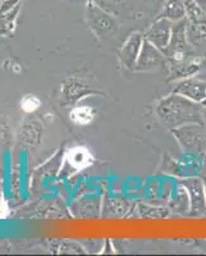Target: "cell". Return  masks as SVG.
Returning a JSON list of instances; mask_svg holds the SVG:
<instances>
[{"instance_id":"obj_23","label":"cell","mask_w":206,"mask_h":256,"mask_svg":"<svg viewBox=\"0 0 206 256\" xmlns=\"http://www.w3.org/2000/svg\"><path fill=\"white\" fill-rule=\"evenodd\" d=\"M198 3L200 4V6L202 8V10L205 12V14H206V0H198Z\"/></svg>"},{"instance_id":"obj_18","label":"cell","mask_w":206,"mask_h":256,"mask_svg":"<svg viewBox=\"0 0 206 256\" xmlns=\"http://www.w3.org/2000/svg\"><path fill=\"white\" fill-rule=\"evenodd\" d=\"M184 10L187 20H196L205 17V12L198 3V0H184Z\"/></svg>"},{"instance_id":"obj_10","label":"cell","mask_w":206,"mask_h":256,"mask_svg":"<svg viewBox=\"0 0 206 256\" xmlns=\"http://www.w3.org/2000/svg\"><path fill=\"white\" fill-rule=\"evenodd\" d=\"M144 34L142 32H132L131 35L128 36L127 40L123 42L122 48L119 50V59L123 67L130 70H134V66L137 63L141 48L144 44Z\"/></svg>"},{"instance_id":"obj_9","label":"cell","mask_w":206,"mask_h":256,"mask_svg":"<svg viewBox=\"0 0 206 256\" xmlns=\"http://www.w3.org/2000/svg\"><path fill=\"white\" fill-rule=\"evenodd\" d=\"M172 92L180 94L198 104H206V82L194 76L176 81Z\"/></svg>"},{"instance_id":"obj_7","label":"cell","mask_w":206,"mask_h":256,"mask_svg":"<svg viewBox=\"0 0 206 256\" xmlns=\"http://www.w3.org/2000/svg\"><path fill=\"white\" fill-rule=\"evenodd\" d=\"M166 64H168V58L166 54L148 40H144L141 52H140L134 70V72H151V70H158L162 67H166Z\"/></svg>"},{"instance_id":"obj_13","label":"cell","mask_w":206,"mask_h":256,"mask_svg":"<svg viewBox=\"0 0 206 256\" xmlns=\"http://www.w3.org/2000/svg\"><path fill=\"white\" fill-rule=\"evenodd\" d=\"M186 36L191 46L206 44V18L202 17L196 20H187Z\"/></svg>"},{"instance_id":"obj_2","label":"cell","mask_w":206,"mask_h":256,"mask_svg":"<svg viewBox=\"0 0 206 256\" xmlns=\"http://www.w3.org/2000/svg\"><path fill=\"white\" fill-rule=\"evenodd\" d=\"M172 134L180 146L182 152H196L204 155L206 152V126L205 123H191L172 128Z\"/></svg>"},{"instance_id":"obj_16","label":"cell","mask_w":206,"mask_h":256,"mask_svg":"<svg viewBox=\"0 0 206 256\" xmlns=\"http://www.w3.org/2000/svg\"><path fill=\"white\" fill-rule=\"evenodd\" d=\"M77 212H80V216L84 218H96L100 216V212H102V200L99 196H88L82 198Z\"/></svg>"},{"instance_id":"obj_25","label":"cell","mask_w":206,"mask_h":256,"mask_svg":"<svg viewBox=\"0 0 206 256\" xmlns=\"http://www.w3.org/2000/svg\"><path fill=\"white\" fill-rule=\"evenodd\" d=\"M201 178H202V182H204V187H205V195H206V174L201 176Z\"/></svg>"},{"instance_id":"obj_21","label":"cell","mask_w":206,"mask_h":256,"mask_svg":"<svg viewBox=\"0 0 206 256\" xmlns=\"http://www.w3.org/2000/svg\"><path fill=\"white\" fill-rule=\"evenodd\" d=\"M38 105H40V100L36 98V96H26L22 102H20V106L24 109V112H34L38 108Z\"/></svg>"},{"instance_id":"obj_15","label":"cell","mask_w":206,"mask_h":256,"mask_svg":"<svg viewBox=\"0 0 206 256\" xmlns=\"http://www.w3.org/2000/svg\"><path fill=\"white\" fill-rule=\"evenodd\" d=\"M131 204L127 198H110L104 201L102 206V216L106 218H119L124 216L130 212Z\"/></svg>"},{"instance_id":"obj_11","label":"cell","mask_w":206,"mask_h":256,"mask_svg":"<svg viewBox=\"0 0 206 256\" xmlns=\"http://www.w3.org/2000/svg\"><path fill=\"white\" fill-rule=\"evenodd\" d=\"M166 67L169 68V80L170 81H178V80L187 78V77L194 76L201 70L200 62L194 58L187 59V60H168Z\"/></svg>"},{"instance_id":"obj_5","label":"cell","mask_w":206,"mask_h":256,"mask_svg":"<svg viewBox=\"0 0 206 256\" xmlns=\"http://www.w3.org/2000/svg\"><path fill=\"white\" fill-rule=\"evenodd\" d=\"M88 22L98 36H113L118 31V22L110 12L98 4H91L88 9Z\"/></svg>"},{"instance_id":"obj_8","label":"cell","mask_w":206,"mask_h":256,"mask_svg":"<svg viewBox=\"0 0 206 256\" xmlns=\"http://www.w3.org/2000/svg\"><path fill=\"white\" fill-rule=\"evenodd\" d=\"M173 24L174 22L166 18H156L152 24L144 32V38L166 54L170 42Z\"/></svg>"},{"instance_id":"obj_6","label":"cell","mask_w":206,"mask_h":256,"mask_svg":"<svg viewBox=\"0 0 206 256\" xmlns=\"http://www.w3.org/2000/svg\"><path fill=\"white\" fill-rule=\"evenodd\" d=\"M169 170L178 178L200 177L204 173V155L182 152Z\"/></svg>"},{"instance_id":"obj_22","label":"cell","mask_w":206,"mask_h":256,"mask_svg":"<svg viewBox=\"0 0 206 256\" xmlns=\"http://www.w3.org/2000/svg\"><path fill=\"white\" fill-rule=\"evenodd\" d=\"M84 152H73V155L70 158V163L73 164V166H82V164H84V159L82 160V158H84Z\"/></svg>"},{"instance_id":"obj_20","label":"cell","mask_w":206,"mask_h":256,"mask_svg":"<svg viewBox=\"0 0 206 256\" xmlns=\"http://www.w3.org/2000/svg\"><path fill=\"white\" fill-rule=\"evenodd\" d=\"M70 118H72V120H74V122L84 124V123H88L92 120L94 113L90 109V106H80V108L74 109V110L72 112Z\"/></svg>"},{"instance_id":"obj_1","label":"cell","mask_w":206,"mask_h":256,"mask_svg":"<svg viewBox=\"0 0 206 256\" xmlns=\"http://www.w3.org/2000/svg\"><path fill=\"white\" fill-rule=\"evenodd\" d=\"M156 114L169 130L191 123H205L202 104L174 92H170L158 102Z\"/></svg>"},{"instance_id":"obj_26","label":"cell","mask_w":206,"mask_h":256,"mask_svg":"<svg viewBox=\"0 0 206 256\" xmlns=\"http://www.w3.org/2000/svg\"><path fill=\"white\" fill-rule=\"evenodd\" d=\"M205 120H206V109H205Z\"/></svg>"},{"instance_id":"obj_4","label":"cell","mask_w":206,"mask_h":256,"mask_svg":"<svg viewBox=\"0 0 206 256\" xmlns=\"http://www.w3.org/2000/svg\"><path fill=\"white\" fill-rule=\"evenodd\" d=\"M178 184L187 191L190 198V216H202L206 212V195L202 178H180Z\"/></svg>"},{"instance_id":"obj_24","label":"cell","mask_w":206,"mask_h":256,"mask_svg":"<svg viewBox=\"0 0 206 256\" xmlns=\"http://www.w3.org/2000/svg\"><path fill=\"white\" fill-rule=\"evenodd\" d=\"M204 173L206 174V152L204 154Z\"/></svg>"},{"instance_id":"obj_17","label":"cell","mask_w":206,"mask_h":256,"mask_svg":"<svg viewBox=\"0 0 206 256\" xmlns=\"http://www.w3.org/2000/svg\"><path fill=\"white\" fill-rule=\"evenodd\" d=\"M169 210L176 212L177 214L182 216H188L190 212V198L187 195V191L180 184V188L176 192L174 200L170 201L169 204Z\"/></svg>"},{"instance_id":"obj_12","label":"cell","mask_w":206,"mask_h":256,"mask_svg":"<svg viewBox=\"0 0 206 256\" xmlns=\"http://www.w3.org/2000/svg\"><path fill=\"white\" fill-rule=\"evenodd\" d=\"M63 92H64V96H66V99L73 102L82 99V98H84V96L102 94V91H99L98 88H91L88 82L81 81V80H77V78H73V80H70V81H67V84H64Z\"/></svg>"},{"instance_id":"obj_19","label":"cell","mask_w":206,"mask_h":256,"mask_svg":"<svg viewBox=\"0 0 206 256\" xmlns=\"http://www.w3.org/2000/svg\"><path fill=\"white\" fill-rule=\"evenodd\" d=\"M140 216H145V218H164L169 216V209H162V208H151L148 205H140L138 209Z\"/></svg>"},{"instance_id":"obj_3","label":"cell","mask_w":206,"mask_h":256,"mask_svg":"<svg viewBox=\"0 0 206 256\" xmlns=\"http://www.w3.org/2000/svg\"><path fill=\"white\" fill-rule=\"evenodd\" d=\"M186 26L187 20H178L173 24V31H172V38L169 46L166 49V56L168 60H187V59L194 58L186 36Z\"/></svg>"},{"instance_id":"obj_14","label":"cell","mask_w":206,"mask_h":256,"mask_svg":"<svg viewBox=\"0 0 206 256\" xmlns=\"http://www.w3.org/2000/svg\"><path fill=\"white\" fill-rule=\"evenodd\" d=\"M156 18H166L172 22H178L186 18L184 0H166Z\"/></svg>"}]
</instances>
